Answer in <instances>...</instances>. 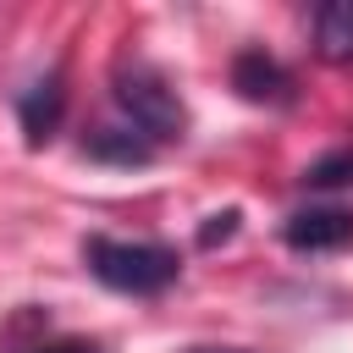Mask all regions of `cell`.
Instances as JSON below:
<instances>
[{"mask_svg": "<svg viewBox=\"0 0 353 353\" xmlns=\"http://www.w3.org/2000/svg\"><path fill=\"white\" fill-rule=\"evenodd\" d=\"M61 110H66V83H61V72H44L39 83H28V94L17 99V121H22L28 143H50L55 127H61Z\"/></svg>", "mask_w": 353, "mask_h": 353, "instance_id": "obj_4", "label": "cell"}, {"mask_svg": "<svg viewBox=\"0 0 353 353\" xmlns=\"http://www.w3.org/2000/svg\"><path fill=\"white\" fill-rule=\"evenodd\" d=\"M232 83H237V94L243 99H254V105H281L287 94H292V77H287V66L276 61V55H265V50H243L237 61H232Z\"/></svg>", "mask_w": 353, "mask_h": 353, "instance_id": "obj_5", "label": "cell"}, {"mask_svg": "<svg viewBox=\"0 0 353 353\" xmlns=\"http://www.w3.org/2000/svg\"><path fill=\"white\" fill-rule=\"evenodd\" d=\"M303 182H309V188H336V182H353V149L314 160V165L303 171Z\"/></svg>", "mask_w": 353, "mask_h": 353, "instance_id": "obj_8", "label": "cell"}, {"mask_svg": "<svg viewBox=\"0 0 353 353\" xmlns=\"http://www.w3.org/2000/svg\"><path fill=\"white\" fill-rule=\"evenodd\" d=\"M237 232V210H226V215H210V226L199 232V243L210 248V243H221V237H232Z\"/></svg>", "mask_w": 353, "mask_h": 353, "instance_id": "obj_9", "label": "cell"}, {"mask_svg": "<svg viewBox=\"0 0 353 353\" xmlns=\"http://www.w3.org/2000/svg\"><path fill=\"white\" fill-rule=\"evenodd\" d=\"M83 265L110 287V292H132V298H149V292H165L182 270V259L160 243H127V237H88L83 243Z\"/></svg>", "mask_w": 353, "mask_h": 353, "instance_id": "obj_2", "label": "cell"}, {"mask_svg": "<svg viewBox=\"0 0 353 353\" xmlns=\"http://www.w3.org/2000/svg\"><path fill=\"white\" fill-rule=\"evenodd\" d=\"M110 88H116V105H121V116L132 121L138 138H149V143H171V138L188 132L182 94L171 88V77H165L154 61H143V55H121Z\"/></svg>", "mask_w": 353, "mask_h": 353, "instance_id": "obj_1", "label": "cell"}, {"mask_svg": "<svg viewBox=\"0 0 353 353\" xmlns=\"http://www.w3.org/2000/svg\"><path fill=\"white\" fill-rule=\"evenodd\" d=\"M314 50L331 66L353 61V0H331V6L314 11Z\"/></svg>", "mask_w": 353, "mask_h": 353, "instance_id": "obj_6", "label": "cell"}, {"mask_svg": "<svg viewBox=\"0 0 353 353\" xmlns=\"http://www.w3.org/2000/svg\"><path fill=\"white\" fill-rule=\"evenodd\" d=\"M281 237H287L292 248H303V254L342 248V243H353V215H347V210H336V204H309V210L287 215Z\"/></svg>", "mask_w": 353, "mask_h": 353, "instance_id": "obj_3", "label": "cell"}, {"mask_svg": "<svg viewBox=\"0 0 353 353\" xmlns=\"http://www.w3.org/2000/svg\"><path fill=\"white\" fill-rule=\"evenodd\" d=\"M28 353H99L94 342H44V347H28Z\"/></svg>", "mask_w": 353, "mask_h": 353, "instance_id": "obj_10", "label": "cell"}, {"mask_svg": "<svg viewBox=\"0 0 353 353\" xmlns=\"http://www.w3.org/2000/svg\"><path fill=\"white\" fill-rule=\"evenodd\" d=\"M83 154L110 160V165H149L154 143H149V138H138L132 127H99V132H88V138H83Z\"/></svg>", "mask_w": 353, "mask_h": 353, "instance_id": "obj_7", "label": "cell"}]
</instances>
